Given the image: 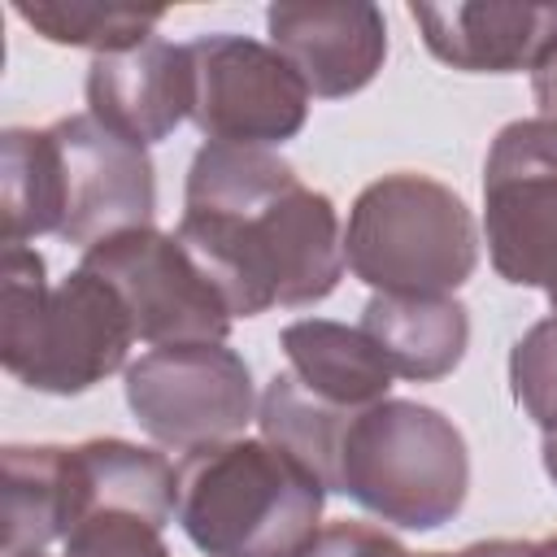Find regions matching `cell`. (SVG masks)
Listing matches in <instances>:
<instances>
[{
    "mask_svg": "<svg viewBox=\"0 0 557 557\" xmlns=\"http://www.w3.org/2000/svg\"><path fill=\"white\" fill-rule=\"evenodd\" d=\"M509 387L518 409L540 426L544 470L557 483V313L540 318L509 352Z\"/></svg>",
    "mask_w": 557,
    "mask_h": 557,
    "instance_id": "cell-21",
    "label": "cell"
},
{
    "mask_svg": "<svg viewBox=\"0 0 557 557\" xmlns=\"http://www.w3.org/2000/svg\"><path fill=\"white\" fill-rule=\"evenodd\" d=\"M326 483L270 440H222L178 461V527L205 557H300Z\"/></svg>",
    "mask_w": 557,
    "mask_h": 557,
    "instance_id": "cell-3",
    "label": "cell"
},
{
    "mask_svg": "<svg viewBox=\"0 0 557 557\" xmlns=\"http://www.w3.org/2000/svg\"><path fill=\"white\" fill-rule=\"evenodd\" d=\"M174 235L218 287L231 318H257L274 305H318L339 287L348 265L335 200L305 187L300 174L248 200L183 209Z\"/></svg>",
    "mask_w": 557,
    "mask_h": 557,
    "instance_id": "cell-1",
    "label": "cell"
},
{
    "mask_svg": "<svg viewBox=\"0 0 557 557\" xmlns=\"http://www.w3.org/2000/svg\"><path fill=\"white\" fill-rule=\"evenodd\" d=\"M135 422L174 453L235 440L257 418L248 361L226 344H165L126 366Z\"/></svg>",
    "mask_w": 557,
    "mask_h": 557,
    "instance_id": "cell-7",
    "label": "cell"
},
{
    "mask_svg": "<svg viewBox=\"0 0 557 557\" xmlns=\"http://www.w3.org/2000/svg\"><path fill=\"white\" fill-rule=\"evenodd\" d=\"M483 235L492 270L540 287L557 313V126L544 117L496 131L483 161Z\"/></svg>",
    "mask_w": 557,
    "mask_h": 557,
    "instance_id": "cell-6",
    "label": "cell"
},
{
    "mask_svg": "<svg viewBox=\"0 0 557 557\" xmlns=\"http://www.w3.org/2000/svg\"><path fill=\"white\" fill-rule=\"evenodd\" d=\"M187 52L196 74L191 126L209 144L274 148L305 131L309 87L278 48L235 30H213L196 35Z\"/></svg>",
    "mask_w": 557,
    "mask_h": 557,
    "instance_id": "cell-9",
    "label": "cell"
},
{
    "mask_svg": "<svg viewBox=\"0 0 557 557\" xmlns=\"http://www.w3.org/2000/svg\"><path fill=\"white\" fill-rule=\"evenodd\" d=\"M300 557H453V553H409L396 535L370 522H331L322 527Z\"/></svg>",
    "mask_w": 557,
    "mask_h": 557,
    "instance_id": "cell-23",
    "label": "cell"
},
{
    "mask_svg": "<svg viewBox=\"0 0 557 557\" xmlns=\"http://www.w3.org/2000/svg\"><path fill=\"white\" fill-rule=\"evenodd\" d=\"M61 544V557H170L161 527L135 509H91Z\"/></svg>",
    "mask_w": 557,
    "mask_h": 557,
    "instance_id": "cell-22",
    "label": "cell"
},
{
    "mask_svg": "<svg viewBox=\"0 0 557 557\" xmlns=\"http://www.w3.org/2000/svg\"><path fill=\"white\" fill-rule=\"evenodd\" d=\"M65 183L61 239L91 248L122 231L152 226L157 213V170L148 148L122 139L91 113L57 117L52 126Z\"/></svg>",
    "mask_w": 557,
    "mask_h": 557,
    "instance_id": "cell-10",
    "label": "cell"
},
{
    "mask_svg": "<svg viewBox=\"0 0 557 557\" xmlns=\"http://www.w3.org/2000/svg\"><path fill=\"white\" fill-rule=\"evenodd\" d=\"M135 322L122 296L74 265L48 287V265L26 244H4L0 261V366L48 396H83L126 366Z\"/></svg>",
    "mask_w": 557,
    "mask_h": 557,
    "instance_id": "cell-2",
    "label": "cell"
},
{
    "mask_svg": "<svg viewBox=\"0 0 557 557\" xmlns=\"http://www.w3.org/2000/svg\"><path fill=\"white\" fill-rule=\"evenodd\" d=\"M278 348L287 357V370L326 405L339 409H370L387 400L392 392V366L374 348V339L361 326L331 322V318H300L287 322L278 335Z\"/></svg>",
    "mask_w": 557,
    "mask_h": 557,
    "instance_id": "cell-16",
    "label": "cell"
},
{
    "mask_svg": "<svg viewBox=\"0 0 557 557\" xmlns=\"http://www.w3.org/2000/svg\"><path fill=\"white\" fill-rule=\"evenodd\" d=\"M17 17L35 26L48 44L91 48V57L126 52L157 35L165 9H135V4H100V0H35L17 4Z\"/></svg>",
    "mask_w": 557,
    "mask_h": 557,
    "instance_id": "cell-20",
    "label": "cell"
},
{
    "mask_svg": "<svg viewBox=\"0 0 557 557\" xmlns=\"http://www.w3.org/2000/svg\"><path fill=\"white\" fill-rule=\"evenodd\" d=\"M0 222L4 244H26L39 235H61L65 183L52 131L9 126L0 135Z\"/></svg>",
    "mask_w": 557,
    "mask_h": 557,
    "instance_id": "cell-18",
    "label": "cell"
},
{
    "mask_svg": "<svg viewBox=\"0 0 557 557\" xmlns=\"http://www.w3.org/2000/svg\"><path fill=\"white\" fill-rule=\"evenodd\" d=\"M196 74L187 44H170L161 35L126 48L91 57L87 65V113L117 131L122 139L152 148L191 122Z\"/></svg>",
    "mask_w": 557,
    "mask_h": 557,
    "instance_id": "cell-12",
    "label": "cell"
},
{
    "mask_svg": "<svg viewBox=\"0 0 557 557\" xmlns=\"http://www.w3.org/2000/svg\"><path fill=\"white\" fill-rule=\"evenodd\" d=\"M357 413L326 405L322 396H313L292 370H278L261 400H257V426L261 440L287 448L296 461H305L326 492H335V474H339V448H344V431Z\"/></svg>",
    "mask_w": 557,
    "mask_h": 557,
    "instance_id": "cell-19",
    "label": "cell"
},
{
    "mask_svg": "<svg viewBox=\"0 0 557 557\" xmlns=\"http://www.w3.org/2000/svg\"><path fill=\"white\" fill-rule=\"evenodd\" d=\"M270 48L287 57L309 96L344 100L374 83L387 61V22L379 4L331 0V4H270Z\"/></svg>",
    "mask_w": 557,
    "mask_h": 557,
    "instance_id": "cell-11",
    "label": "cell"
},
{
    "mask_svg": "<svg viewBox=\"0 0 557 557\" xmlns=\"http://www.w3.org/2000/svg\"><path fill=\"white\" fill-rule=\"evenodd\" d=\"M361 331L396 379L435 383L453 374L470 348V309L457 296H370Z\"/></svg>",
    "mask_w": 557,
    "mask_h": 557,
    "instance_id": "cell-15",
    "label": "cell"
},
{
    "mask_svg": "<svg viewBox=\"0 0 557 557\" xmlns=\"http://www.w3.org/2000/svg\"><path fill=\"white\" fill-rule=\"evenodd\" d=\"M335 492L400 531H435L470 492L466 435L435 405L387 396L348 422Z\"/></svg>",
    "mask_w": 557,
    "mask_h": 557,
    "instance_id": "cell-4",
    "label": "cell"
},
{
    "mask_svg": "<svg viewBox=\"0 0 557 557\" xmlns=\"http://www.w3.org/2000/svg\"><path fill=\"white\" fill-rule=\"evenodd\" d=\"M78 265L122 296L139 344H226L235 318L174 231H122L83 248Z\"/></svg>",
    "mask_w": 557,
    "mask_h": 557,
    "instance_id": "cell-8",
    "label": "cell"
},
{
    "mask_svg": "<svg viewBox=\"0 0 557 557\" xmlns=\"http://www.w3.org/2000/svg\"><path fill=\"white\" fill-rule=\"evenodd\" d=\"M409 17L426 52L466 74H535L557 52V4L453 0L409 4Z\"/></svg>",
    "mask_w": 557,
    "mask_h": 557,
    "instance_id": "cell-13",
    "label": "cell"
},
{
    "mask_svg": "<svg viewBox=\"0 0 557 557\" xmlns=\"http://www.w3.org/2000/svg\"><path fill=\"white\" fill-rule=\"evenodd\" d=\"M453 557H548L544 540H479Z\"/></svg>",
    "mask_w": 557,
    "mask_h": 557,
    "instance_id": "cell-24",
    "label": "cell"
},
{
    "mask_svg": "<svg viewBox=\"0 0 557 557\" xmlns=\"http://www.w3.org/2000/svg\"><path fill=\"white\" fill-rule=\"evenodd\" d=\"M531 96H535V109L548 126H557V52L531 74Z\"/></svg>",
    "mask_w": 557,
    "mask_h": 557,
    "instance_id": "cell-25",
    "label": "cell"
},
{
    "mask_svg": "<svg viewBox=\"0 0 557 557\" xmlns=\"http://www.w3.org/2000/svg\"><path fill=\"white\" fill-rule=\"evenodd\" d=\"M544 548H548V557H557V535H548V540H544Z\"/></svg>",
    "mask_w": 557,
    "mask_h": 557,
    "instance_id": "cell-26",
    "label": "cell"
},
{
    "mask_svg": "<svg viewBox=\"0 0 557 557\" xmlns=\"http://www.w3.org/2000/svg\"><path fill=\"white\" fill-rule=\"evenodd\" d=\"M0 557L44 553L78 522L74 448L70 444H4L0 453Z\"/></svg>",
    "mask_w": 557,
    "mask_h": 557,
    "instance_id": "cell-14",
    "label": "cell"
},
{
    "mask_svg": "<svg viewBox=\"0 0 557 557\" xmlns=\"http://www.w3.org/2000/svg\"><path fill=\"white\" fill-rule=\"evenodd\" d=\"M74 496L78 518L91 509H135L165 527L178 513V466H170L165 453L117 435L83 440L74 444Z\"/></svg>",
    "mask_w": 557,
    "mask_h": 557,
    "instance_id": "cell-17",
    "label": "cell"
},
{
    "mask_svg": "<svg viewBox=\"0 0 557 557\" xmlns=\"http://www.w3.org/2000/svg\"><path fill=\"white\" fill-rule=\"evenodd\" d=\"M17 557H48V553H17Z\"/></svg>",
    "mask_w": 557,
    "mask_h": 557,
    "instance_id": "cell-27",
    "label": "cell"
},
{
    "mask_svg": "<svg viewBox=\"0 0 557 557\" xmlns=\"http://www.w3.org/2000/svg\"><path fill=\"white\" fill-rule=\"evenodd\" d=\"M344 261L374 296H453L479 265V226L453 187L396 170L357 191Z\"/></svg>",
    "mask_w": 557,
    "mask_h": 557,
    "instance_id": "cell-5",
    "label": "cell"
}]
</instances>
